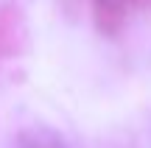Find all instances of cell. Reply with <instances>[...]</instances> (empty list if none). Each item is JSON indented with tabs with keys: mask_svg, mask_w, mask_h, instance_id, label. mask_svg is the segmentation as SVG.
I'll list each match as a JSON object with an SVG mask.
<instances>
[{
	"mask_svg": "<svg viewBox=\"0 0 151 148\" xmlns=\"http://www.w3.org/2000/svg\"><path fill=\"white\" fill-rule=\"evenodd\" d=\"M17 148H67V143L50 129L34 126V129H25L17 137Z\"/></svg>",
	"mask_w": 151,
	"mask_h": 148,
	"instance_id": "7a4b0ae2",
	"label": "cell"
},
{
	"mask_svg": "<svg viewBox=\"0 0 151 148\" xmlns=\"http://www.w3.org/2000/svg\"><path fill=\"white\" fill-rule=\"evenodd\" d=\"M129 6H132V0H92L98 31L106 34V36H115V34L123 28V22H126Z\"/></svg>",
	"mask_w": 151,
	"mask_h": 148,
	"instance_id": "6da1fadb",
	"label": "cell"
},
{
	"mask_svg": "<svg viewBox=\"0 0 151 148\" xmlns=\"http://www.w3.org/2000/svg\"><path fill=\"white\" fill-rule=\"evenodd\" d=\"M14 39H17L14 22H11L9 17L0 14V56H6V53H11V50H14Z\"/></svg>",
	"mask_w": 151,
	"mask_h": 148,
	"instance_id": "3957f363",
	"label": "cell"
}]
</instances>
